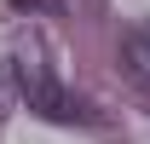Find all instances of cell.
Returning a JSON list of instances; mask_svg holds the SVG:
<instances>
[{"label":"cell","instance_id":"obj_1","mask_svg":"<svg viewBox=\"0 0 150 144\" xmlns=\"http://www.w3.org/2000/svg\"><path fill=\"white\" fill-rule=\"evenodd\" d=\"M12 75H18V92L29 98L35 115H46V121H81V104H75L69 87L58 81L52 58H46V46H40L35 35L12 46Z\"/></svg>","mask_w":150,"mask_h":144},{"label":"cell","instance_id":"obj_2","mask_svg":"<svg viewBox=\"0 0 150 144\" xmlns=\"http://www.w3.org/2000/svg\"><path fill=\"white\" fill-rule=\"evenodd\" d=\"M121 64H127L133 87L150 98V23H133L127 35H121Z\"/></svg>","mask_w":150,"mask_h":144}]
</instances>
